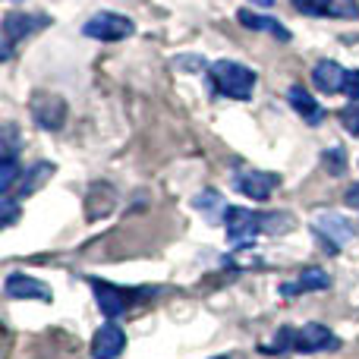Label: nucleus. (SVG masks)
<instances>
[{
	"instance_id": "nucleus-18",
	"label": "nucleus",
	"mask_w": 359,
	"mask_h": 359,
	"mask_svg": "<svg viewBox=\"0 0 359 359\" xmlns=\"http://www.w3.org/2000/svg\"><path fill=\"white\" fill-rule=\"evenodd\" d=\"M192 205L208 217V224H217L221 221V215H227V205H224L221 192H215V189H202L196 198H192Z\"/></svg>"
},
{
	"instance_id": "nucleus-23",
	"label": "nucleus",
	"mask_w": 359,
	"mask_h": 359,
	"mask_svg": "<svg viewBox=\"0 0 359 359\" xmlns=\"http://www.w3.org/2000/svg\"><path fill=\"white\" fill-rule=\"evenodd\" d=\"M0 215H4V227L16 224V217H19V202H16V198L4 196V202H0Z\"/></svg>"
},
{
	"instance_id": "nucleus-22",
	"label": "nucleus",
	"mask_w": 359,
	"mask_h": 359,
	"mask_svg": "<svg viewBox=\"0 0 359 359\" xmlns=\"http://www.w3.org/2000/svg\"><path fill=\"white\" fill-rule=\"evenodd\" d=\"M337 117H341V126L350 136H359V101H350L344 111H337Z\"/></svg>"
},
{
	"instance_id": "nucleus-6",
	"label": "nucleus",
	"mask_w": 359,
	"mask_h": 359,
	"mask_svg": "<svg viewBox=\"0 0 359 359\" xmlns=\"http://www.w3.org/2000/svg\"><path fill=\"white\" fill-rule=\"evenodd\" d=\"M88 284H92L95 299H98V306H101V316H107V318L126 316V309H130L136 299L149 297V290H145V293H133V290H123V287L111 284V280H98V278H88Z\"/></svg>"
},
{
	"instance_id": "nucleus-27",
	"label": "nucleus",
	"mask_w": 359,
	"mask_h": 359,
	"mask_svg": "<svg viewBox=\"0 0 359 359\" xmlns=\"http://www.w3.org/2000/svg\"><path fill=\"white\" fill-rule=\"evenodd\" d=\"M252 4H255V6H271L274 0H252Z\"/></svg>"
},
{
	"instance_id": "nucleus-4",
	"label": "nucleus",
	"mask_w": 359,
	"mask_h": 359,
	"mask_svg": "<svg viewBox=\"0 0 359 359\" xmlns=\"http://www.w3.org/2000/svg\"><path fill=\"white\" fill-rule=\"evenodd\" d=\"M312 233H316L318 246L325 249L328 255H337L350 240H353V224L347 221L344 215H334V211H325L312 221Z\"/></svg>"
},
{
	"instance_id": "nucleus-3",
	"label": "nucleus",
	"mask_w": 359,
	"mask_h": 359,
	"mask_svg": "<svg viewBox=\"0 0 359 359\" xmlns=\"http://www.w3.org/2000/svg\"><path fill=\"white\" fill-rule=\"evenodd\" d=\"M50 25V16L48 13H6L4 16V48H0V57L10 60L13 57V48L25 38L38 35L41 29Z\"/></svg>"
},
{
	"instance_id": "nucleus-10",
	"label": "nucleus",
	"mask_w": 359,
	"mask_h": 359,
	"mask_svg": "<svg viewBox=\"0 0 359 359\" xmlns=\"http://www.w3.org/2000/svg\"><path fill=\"white\" fill-rule=\"evenodd\" d=\"M306 16H331V19H359V0H290Z\"/></svg>"
},
{
	"instance_id": "nucleus-11",
	"label": "nucleus",
	"mask_w": 359,
	"mask_h": 359,
	"mask_svg": "<svg viewBox=\"0 0 359 359\" xmlns=\"http://www.w3.org/2000/svg\"><path fill=\"white\" fill-rule=\"evenodd\" d=\"M126 350V334L117 322H107L95 331L92 337V359H117Z\"/></svg>"
},
{
	"instance_id": "nucleus-2",
	"label": "nucleus",
	"mask_w": 359,
	"mask_h": 359,
	"mask_svg": "<svg viewBox=\"0 0 359 359\" xmlns=\"http://www.w3.org/2000/svg\"><path fill=\"white\" fill-rule=\"evenodd\" d=\"M208 82L217 95H224V98L249 101L255 95L259 76H255V69L243 67V63H236V60H217L208 67Z\"/></svg>"
},
{
	"instance_id": "nucleus-24",
	"label": "nucleus",
	"mask_w": 359,
	"mask_h": 359,
	"mask_svg": "<svg viewBox=\"0 0 359 359\" xmlns=\"http://www.w3.org/2000/svg\"><path fill=\"white\" fill-rule=\"evenodd\" d=\"M341 95H347V101H359V69H350V73H347Z\"/></svg>"
},
{
	"instance_id": "nucleus-26",
	"label": "nucleus",
	"mask_w": 359,
	"mask_h": 359,
	"mask_svg": "<svg viewBox=\"0 0 359 359\" xmlns=\"http://www.w3.org/2000/svg\"><path fill=\"white\" fill-rule=\"evenodd\" d=\"M344 202H347L353 211H359V183L350 186V189H347V196H344Z\"/></svg>"
},
{
	"instance_id": "nucleus-8",
	"label": "nucleus",
	"mask_w": 359,
	"mask_h": 359,
	"mask_svg": "<svg viewBox=\"0 0 359 359\" xmlns=\"http://www.w3.org/2000/svg\"><path fill=\"white\" fill-rule=\"evenodd\" d=\"M224 230H227V240L233 243V246H249V243L262 233V215L259 211L240 208V205H227Z\"/></svg>"
},
{
	"instance_id": "nucleus-20",
	"label": "nucleus",
	"mask_w": 359,
	"mask_h": 359,
	"mask_svg": "<svg viewBox=\"0 0 359 359\" xmlns=\"http://www.w3.org/2000/svg\"><path fill=\"white\" fill-rule=\"evenodd\" d=\"M19 130L13 123H6L0 130V158H19Z\"/></svg>"
},
{
	"instance_id": "nucleus-16",
	"label": "nucleus",
	"mask_w": 359,
	"mask_h": 359,
	"mask_svg": "<svg viewBox=\"0 0 359 359\" xmlns=\"http://www.w3.org/2000/svg\"><path fill=\"white\" fill-rule=\"evenodd\" d=\"M287 101H290V107H293V111H297L309 126H318V123L325 120L322 104H318V101L312 98V95L306 92L303 86H290V92H287Z\"/></svg>"
},
{
	"instance_id": "nucleus-19",
	"label": "nucleus",
	"mask_w": 359,
	"mask_h": 359,
	"mask_svg": "<svg viewBox=\"0 0 359 359\" xmlns=\"http://www.w3.org/2000/svg\"><path fill=\"white\" fill-rule=\"evenodd\" d=\"M297 227V221H293L287 211H268V215H262V233H271V236H280L287 233V230Z\"/></svg>"
},
{
	"instance_id": "nucleus-5",
	"label": "nucleus",
	"mask_w": 359,
	"mask_h": 359,
	"mask_svg": "<svg viewBox=\"0 0 359 359\" xmlns=\"http://www.w3.org/2000/svg\"><path fill=\"white\" fill-rule=\"evenodd\" d=\"M136 32V22L130 16H120V13H111V10H101L82 25V35L86 38H95V41H123Z\"/></svg>"
},
{
	"instance_id": "nucleus-12",
	"label": "nucleus",
	"mask_w": 359,
	"mask_h": 359,
	"mask_svg": "<svg viewBox=\"0 0 359 359\" xmlns=\"http://www.w3.org/2000/svg\"><path fill=\"white\" fill-rule=\"evenodd\" d=\"M4 290L10 299H44V303H50V287L44 284V280L29 278V274H19V271L6 278Z\"/></svg>"
},
{
	"instance_id": "nucleus-29",
	"label": "nucleus",
	"mask_w": 359,
	"mask_h": 359,
	"mask_svg": "<svg viewBox=\"0 0 359 359\" xmlns=\"http://www.w3.org/2000/svg\"><path fill=\"white\" fill-rule=\"evenodd\" d=\"M10 4H16V0H10Z\"/></svg>"
},
{
	"instance_id": "nucleus-21",
	"label": "nucleus",
	"mask_w": 359,
	"mask_h": 359,
	"mask_svg": "<svg viewBox=\"0 0 359 359\" xmlns=\"http://www.w3.org/2000/svg\"><path fill=\"white\" fill-rule=\"evenodd\" d=\"M322 164H325V170H328L331 177H344L347 174V151L344 149H328L322 155Z\"/></svg>"
},
{
	"instance_id": "nucleus-9",
	"label": "nucleus",
	"mask_w": 359,
	"mask_h": 359,
	"mask_svg": "<svg viewBox=\"0 0 359 359\" xmlns=\"http://www.w3.org/2000/svg\"><path fill=\"white\" fill-rule=\"evenodd\" d=\"M233 186L243 192V196L252 198V202H268L271 192L280 186V174H274V170H255V168L236 170Z\"/></svg>"
},
{
	"instance_id": "nucleus-15",
	"label": "nucleus",
	"mask_w": 359,
	"mask_h": 359,
	"mask_svg": "<svg viewBox=\"0 0 359 359\" xmlns=\"http://www.w3.org/2000/svg\"><path fill=\"white\" fill-rule=\"evenodd\" d=\"M236 22L243 25V29H252V32H271L274 38H278L280 44L290 41V29H287L284 22H278V19L271 16H259V13H249V10H236Z\"/></svg>"
},
{
	"instance_id": "nucleus-14",
	"label": "nucleus",
	"mask_w": 359,
	"mask_h": 359,
	"mask_svg": "<svg viewBox=\"0 0 359 359\" xmlns=\"http://www.w3.org/2000/svg\"><path fill=\"white\" fill-rule=\"evenodd\" d=\"M331 287V278L322 271V268H306L303 274H299L297 280H290V284L280 287V297H299V293H316V290H328Z\"/></svg>"
},
{
	"instance_id": "nucleus-17",
	"label": "nucleus",
	"mask_w": 359,
	"mask_h": 359,
	"mask_svg": "<svg viewBox=\"0 0 359 359\" xmlns=\"http://www.w3.org/2000/svg\"><path fill=\"white\" fill-rule=\"evenodd\" d=\"M54 174H57V164L54 161H35L29 170H22V177H19L16 196L22 198V196H32V192H38Z\"/></svg>"
},
{
	"instance_id": "nucleus-28",
	"label": "nucleus",
	"mask_w": 359,
	"mask_h": 359,
	"mask_svg": "<svg viewBox=\"0 0 359 359\" xmlns=\"http://www.w3.org/2000/svg\"><path fill=\"white\" fill-rule=\"evenodd\" d=\"M211 359H227V356H211Z\"/></svg>"
},
{
	"instance_id": "nucleus-1",
	"label": "nucleus",
	"mask_w": 359,
	"mask_h": 359,
	"mask_svg": "<svg viewBox=\"0 0 359 359\" xmlns=\"http://www.w3.org/2000/svg\"><path fill=\"white\" fill-rule=\"evenodd\" d=\"M271 341V347H265L268 353H287V350H293V353H328V350L341 347L334 331L316 322L303 325V328H280Z\"/></svg>"
},
{
	"instance_id": "nucleus-25",
	"label": "nucleus",
	"mask_w": 359,
	"mask_h": 359,
	"mask_svg": "<svg viewBox=\"0 0 359 359\" xmlns=\"http://www.w3.org/2000/svg\"><path fill=\"white\" fill-rule=\"evenodd\" d=\"M174 67L177 69H196L198 73V69H205V60L202 57H174Z\"/></svg>"
},
{
	"instance_id": "nucleus-13",
	"label": "nucleus",
	"mask_w": 359,
	"mask_h": 359,
	"mask_svg": "<svg viewBox=\"0 0 359 359\" xmlns=\"http://www.w3.org/2000/svg\"><path fill=\"white\" fill-rule=\"evenodd\" d=\"M344 79H347V69H344L337 60H322V63H316V69H312V86L325 95L344 92Z\"/></svg>"
},
{
	"instance_id": "nucleus-7",
	"label": "nucleus",
	"mask_w": 359,
	"mask_h": 359,
	"mask_svg": "<svg viewBox=\"0 0 359 359\" xmlns=\"http://www.w3.org/2000/svg\"><path fill=\"white\" fill-rule=\"evenodd\" d=\"M29 111H32V120H35L41 130H48V133H57V130H63V126H67L69 107H67V101H63L60 95H50V92L32 95Z\"/></svg>"
}]
</instances>
